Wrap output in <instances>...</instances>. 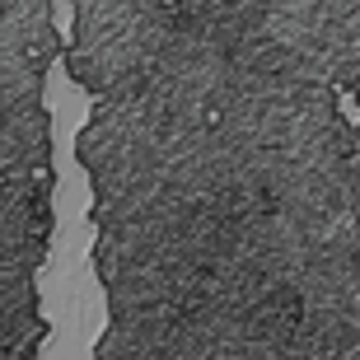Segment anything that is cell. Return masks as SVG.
Returning <instances> with one entry per match:
<instances>
[{"instance_id":"1","label":"cell","mask_w":360,"mask_h":360,"mask_svg":"<svg viewBox=\"0 0 360 360\" xmlns=\"http://www.w3.org/2000/svg\"><path fill=\"white\" fill-rule=\"evenodd\" d=\"M94 360H300V300L211 295L108 319Z\"/></svg>"}]
</instances>
